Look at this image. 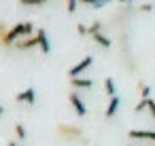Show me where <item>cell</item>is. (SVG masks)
I'll list each match as a JSON object with an SVG mask.
<instances>
[{
  "label": "cell",
  "mask_w": 155,
  "mask_h": 146,
  "mask_svg": "<svg viewBox=\"0 0 155 146\" xmlns=\"http://www.w3.org/2000/svg\"><path fill=\"white\" fill-rule=\"evenodd\" d=\"M19 2H21L24 7H38L41 0H19Z\"/></svg>",
  "instance_id": "cell-19"
},
{
  "label": "cell",
  "mask_w": 155,
  "mask_h": 146,
  "mask_svg": "<svg viewBox=\"0 0 155 146\" xmlns=\"http://www.w3.org/2000/svg\"><path fill=\"white\" fill-rule=\"evenodd\" d=\"M43 2H47V0H41V5H43Z\"/></svg>",
  "instance_id": "cell-25"
},
{
  "label": "cell",
  "mask_w": 155,
  "mask_h": 146,
  "mask_svg": "<svg viewBox=\"0 0 155 146\" xmlns=\"http://www.w3.org/2000/svg\"><path fill=\"white\" fill-rule=\"evenodd\" d=\"M127 135L132 140H147V142H155V129H132L127 131Z\"/></svg>",
  "instance_id": "cell-4"
},
{
  "label": "cell",
  "mask_w": 155,
  "mask_h": 146,
  "mask_svg": "<svg viewBox=\"0 0 155 146\" xmlns=\"http://www.w3.org/2000/svg\"><path fill=\"white\" fill-rule=\"evenodd\" d=\"M91 64H94V57H91V55H87L85 59H81L77 66H72V68L68 70V76H70V78H79V76H81V74L91 66Z\"/></svg>",
  "instance_id": "cell-2"
},
{
  "label": "cell",
  "mask_w": 155,
  "mask_h": 146,
  "mask_svg": "<svg viewBox=\"0 0 155 146\" xmlns=\"http://www.w3.org/2000/svg\"><path fill=\"white\" fill-rule=\"evenodd\" d=\"M149 106H151V97H149V100H140V102L136 104V108H134V112L138 114V112H142V110H144V108H149Z\"/></svg>",
  "instance_id": "cell-15"
},
{
  "label": "cell",
  "mask_w": 155,
  "mask_h": 146,
  "mask_svg": "<svg viewBox=\"0 0 155 146\" xmlns=\"http://www.w3.org/2000/svg\"><path fill=\"white\" fill-rule=\"evenodd\" d=\"M149 112H151V116L155 119V102H153V100H151V106H149Z\"/></svg>",
  "instance_id": "cell-22"
},
{
  "label": "cell",
  "mask_w": 155,
  "mask_h": 146,
  "mask_svg": "<svg viewBox=\"0 0 155 146\" xmlns=\"http://www.w3.org/2000/svg\"><path fill=\"white\" fill-rule=\"evenodd\" d=\"M77 5H79V0H66V11L72 15V13L77 11Z\"/></svg>",
  "instance_id": "cell-17"
},
{
  "label": "cell",
  "mask_w": 155,
  "mask_h": 146,
  "mask_svg": "<svg viewBox=\"0 0 155 146\" xmlns=\"http://www.w3.org/2000/svg\"><path fill=\"white\" fill-rule=\"evenodd\" d=\"M70 87L72 89H91L94 87V81L91 78H70Z\"/></svg>",
  "instance_id": "cell-10"
},
{
  "label": "cell",
  "mask_w": 155,
  "mask_h": 146,
  "mask_svg": "<svg viewBox=\"0 0 155 146\" xmlns=\"http://www.w3.org/2000/svg\"><path fill=\"white\" fill-rule=\"evenodd\" d=\"M58 131H60L64 138H68V140H77V138L83 135V131H81L79 127H74V125H58Z\"/></svg>",
  "instance_id": "cell-5"
},
{
  "label": "cell",
  "mask_w": 155,
  "mask_h": 146,
  "mask_svg": "<svg viewBox=\"0 0 155 146\" xmlns=\"http://www.w3.org/2000/svg\"><path fill=\"white\" fill-rule=\"evenodd\" d=\"M15 135H17V140H26V138H28V131H26V127H24L21 123L15 125Z\"/></svg>",
  "instance_id": "cell-13"
},
{
  "label": "cell",
  "mask_w": 155,
  "mask_h": 146,
  "mask_svg": "<svg viewBox=\"0 0 155 146\" xmlns=\"http://www.w3.org/2000/svg\"><path fill=\"white\" fill-rule=\"evenodd\" d=\"M36 38H38V47H41V51L47 55L49 51H51V45H49V38H47V32L43 30V28H38L36 30Z\"/></svg>",
  "instance_id": "cell-8"
},
{
  "label": "cell",
  "mask_w": 155,
  "mask_h": 146,
  "mask_svg": "<svg viewBox=\"0 0 155 146\" xmlns=\"http://www.w3.org/2000/svg\"><path fill=\"white\" fill-rule=\"evenodd\" d=\"M117 2H132V0H117Z\"/></svg>",
  "instance_id": "cell-24"
},
{
  "label": "cell",
  "mask_w": 155,
  "mask_h": 146,
  "mask_svg": "<svg viewBox=\"0 0 155 146\" xmlns=\"http://www.w3.org/2000/svg\"><path fill=\"white\" fill-rule=\"evenodd\" d=\"M104 93H106L108 97H115V95H117V89H115V81H113L110 76H106V78H104Z\"/></svg>",
  "instance_id": "cell-11"
},
{
  "label": "cell",
  "mask_w": 155,
  "mask_h": 146,
  "mask_svg": "<svg viewBox=\"0 0 155 146\" xmlns=\"http://www.w3.org/2000/svg\"><path fill=\"white\" fill-rule=\"evenodd\" d=\"M140 11L142 13H151L153 11V5H140Z\"/></svg>",
  "instance_id": "cell-20"
},
{
  "label": "cell",
  "mask_w": 155,
  "mask_h": 146,
  "mask_svg": "<svg viewBox=\"0 0 155 146\" xmlns=\"http://www.w3.org/2000/svg\"><path fill=\"white\" fill-rule=\"evenodd\" d=\"M138 87H140V95H142V100H149V97H151V89H149L142 81H138Z\"/></svg>",
  "instance_id": "cell-14"
},
{
  "label": "cell",
  "mask_w": 155,
  "mask_h": 146,
  "mask_svg": "<svg viewBox=\"0 0 155 146\" xmlns=\"http://www.w3.org/2000/svg\"><path fill=\"white\" fill-rule=\"evenodd\" d=\"M100 30H102V21H94V24L89 26V34H91V36L100 34Z\"/></svg>",
  "instance_id": "cell-16"
},
{
  "label": "cell",
  "mask_w": 155,
  "mask_h": 146,
  "mask_svg": "<svg viewBox=\"0 0 155 146\" xmlns=\"http://www.w3.org/2000/svg\"><path fill=\"white\" fill-rule=\"evenodd\" d=\"M77 32H79V36H87L89 34V28L85 24H77Z\"/></svg>",
  "instance_id": "cell-18"
},
{
  "label": "cell",
  "mask_w": 155,
  "mask_h": 146,
  "mask_svg": "<svg viewBox=\"0 0 155 146\" xmlns=\"http://www.w3.org/2000/svg\"><path fill=\"white\" fill-rule=\"evenodd\" d=\"M79 2H83V5H91V7H96V5H98V0H79Z\"/></svg>",
  "instance_id": "cell-21"
},
{
  "label": "cell",
  "mask_w": 155,
  "mask_h": 146,
  "mask_svg": "<svg viewBox=\"0 0 155 146\" xmlns=\"http://www.w3.org/2000/svg\"><path fill=\"white\" fill-rule=\"evenodd\" d=\"M7 146H19V144H17V142H9Z\"/></svg>",
  "instance_id": "cell-23"
},
{
  "label": "cell",
  "mask_w": 155,
  "mask_h": 146,
  "mask_svg": "<svg viewBox=\"0 0 155 146\" xmlns=\"http://www.w3.org/2000/svg\"><path fill=\"white\" fill-rule=\"evenodd\" d=\"M91 38H94L100 47H104V49H110V45H113V43H110V38H106L102 32H100V34H96V36H91Z\"/></svg>",
  "instance_id": "cell-12"
},
{
  "label": "cell",
  "mask_w": 155,
  "mask_h": 146,
  "mask_svg": "<svg viewBox=\"0 0 155 146\" xmlns=\"http://www.w3.org/2000/svg\"><path fill=\"white\" fill-rule=\"evenodd\" d=\"M34 47H38V38H36V32H34V36L21 38V40H17V43H15V49H17V51H28V49H34Z\"/></svg>",
  "instance_id": "cell-6"
},
{
  "label": "cell",
  "mask_w": 155,
  "mask_h": 146,
  "mask_svg": "<svg viewBox=\"0 0 155 146\" xmlns=\"http://www.w3.org/2000/svg\"><path fill=\"white\" fill-rule=\"evenodd\" d=\"M34 32V24L32 21H24V24H17V26H13L7 34H2V45L5 47H11V45H15L21 36H34L32 34Z\"/></svg>",
  "instance_id": "cell-1"
},
{
  "label": "cell",
  "mask_w": 155,
  "mask_h": 146,
  "mask_svg": "<svg viewBox=\"0 0 155 146\" xmlns=\"http://www.w3.org/2000/svg\"><path fill=\"white\" fill-rule=\"evenodd\" d=\"M15 102H19V104H30V106H34V102H36V91L30 87V89H26V91H21V93H17L15 95Z\"/></svg>",
  "instance_id": "cell-7"
},
{
  "label": "cell",
  "mask_w": 155,
  "mask_h": 146,
  "mask_svg": "<svg viewBox=\"0 0 155 146\" xmlns=\"http://www.w3.org/2000/svg\"><path fill=\"white\" fill-rule=\"evenodd\" d=\"M68 102L72 104L77 116H85V114H87V106L83 104V100H81V95H79L77 91H70V93H68Z\"/></svg>",
  "instance_id": "cell-3"
},
{
  "label": "cell",
  "mask_w": 155,
  "mask_h": 146,
  "mask_svg": "<svg viewBox=\"0 0 155 146\" xmlns=\"http://www.w3.org/2000/svg\"><path fill=\"white\" fill-rule=\"evenodd\" d=\"M119 106H121V97H119V95L110 97V100H108V106H106V112H104V116H106V119H113V116L117 114Z\"/></svg>",
  "instance_id": "cell-9"
}]
</instances>
